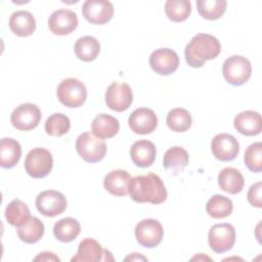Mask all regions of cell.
Instances as JSON below:
<instances>
[{
	"instance_id": "cell-9",
	"label": "cell",
	"mask_w": 262,
	"mask_h": 262,
	"mask_svg": "<svg viewBox=\"0 0 262 262\" xmlns=\"http://www.w3.org/2000/svg\"><path fill=\"white\" fill-rule=\"evenodd\" d=\"M36 208L46 217H55L66 211L67 199L57 190H44L36 198Z\"/></svg>"
},
{
	"instance_id": "cell-31",
	"label": "cell",
	"mask_w": 262,
	"mask_h": 262,
	"mask_svg": "<svg viewBox=\"0 0 262 262\" xmlns=\"http://www.w3.org/2000/svg\"><path fill=\"white\" fill-rule=\"evenodd\" d=\"M166 123L167 126L174 132H185L190 128L192 119L187 110L176 107L168 113Z\"/></svg>"
},
{
	"instance_id": "cell-8",
	"label": "cell",
	"mask_w": 262,
	"mask_h": 262,
	"mask_svg": "<svg viewBox=\"0 0 262 262\" xmlns=\"http://www.w3.org/2000/svg\"><path fill=\"white\" fill-rule=\"evenodd\" d=\"M134 234L140 246L155 248L162 242L164 229L158 220L148 218L143 219L136 224Z\"/></svg>"
},
{
	"instance_id": "cell-10",
	"label": "cell",
	"mask_w": 262,
	"mask_h": 262,
	"mask_svg": "<svg viewBox=\"0 0 262 262\" xmlns=\"http://www.w3.org/2000/svg\"><path fill=\"white\" fill-rule=\"evenodd\" d=\"M41 120V112L36 104L23 103L10 115L12 126L20 131H29L36 128Z\"/></svg>"
},
{
	"instance_id": "cell-24",
	"label": "cell",
	"mask_w": 262,
	"mask_h": 262,
	"mask_svg": "<svg viewBox=\"0 0 262 262\" xmlns=\"http://www.w3.org/2000/svg\"><path fill=\"white\" fill-rule=\"evenodd\" d=\"M188 152L180 146L170 147L164 155L163 166L164 168L174 175L181 173L188 165Z\"/></svg>"
},
{
	"instance_id": "cell-21",
	"label": "cell",
	"mask_w": 262,
	"mask_h": 262,
	"mask_svg": "<svg viewBox=\"0 0 262 262\" xmlns=\"http://www.w3.org/2000/svg\"><path fill=\"white\" fill-rule=\"evenodd\" d=\"M9 28L18 37H29L36 30V20L27 10H17L9 18Z\"/></svg>"
},
{
	"instance_id": "cell-11",
	"label": "cell",
	"mask_w": 262,
	"mask_h": 262,
	"mask_svg": "<svg viewBox=\"0 0 262 262\" xmlns=\"http://www.w3.org/2000/svg\"><path fill=\"white\" fill-rule=\"evenodd\" d=\"M133 101L131 87L126 83L114 82L105 92V103L115 112H124L130 107Z\"/></svg>"
},
{
	"instance_id": "cell-13",
	"label": "cell",
	"mask_w": 262,
	"mask_h": 262,
	"mask_svg": "<svg viewBox=\"0 0 262 262\" xmlns=\"http://www.w3.org/2000/svg\"><path fill=\"white\" fill-rule=\"evenodd\" d=\"M82 13L89 23L93 25H103L112 19L114 6L106 0H87L82 6Z\"/></svg>"
},
{
	"instance_id": "cell-14",
	"label": "cell",
	"mask_w": 262,
	"mask_h": 262,
	"mask_svg": "<svg viewBox=\"0 0 262 262\" xmlns=\"http://www.w3.org/2000/svg\"><path fill=\"white\" fill-rule=\"evenodd\" d=\"M149 66L157 74L168 76L178 69L179 57L173 49L159 48L150 54Z\"/></svg>"
},
{
	"instance_id": "cell-38",
	"label": "cell",
	"mask_w": 262,
	"mask_h": 262,
	"mask_svg": "<svg viewBox=\"0 0 262 262\" xmlns=\"http://www.w3.org/2000/svg\"><path fill=\"white\" fill-rule=\"evenodd\" d=\"M140 260V259H142V260H146V258L145 257H143V256H140L139 255V257H132V256H130V257H127L125 260Z\"/></svg>"
},
{
	"instance_id": "cell-28",
	"label": "cell",
	"mask_w": 262,
	"mask_h": 262,
	"mask_svg": "<svg viewBox=\"0 0 262 262\" xmlns=\"http://www.w3.org/2000/svg\"><path fill=\"white\" fill-rule=\"evenodd\" d=\"M81 227L79 221L71 217L58 220L53 226V234L61 243L74 241L79 235Z\"/></svg>"
},
{
	"instance_id": "cell-33",
	"label": "cell",
	"mask_w": 262,
	"mask_h": 262,
	"mask_svg": "<svg viewBox=\"0 0 262 262\" xmlns=\"http://www.w3.org/2000/svg\"><path fill=\"white\" fill-rule=\"evenodd\" d=\"M165 12L169 19L181 23L187 19L191 12V4L188 0H168L165 3Z\"/></svg>"
},
{
	"instance_id": "cell-20",
	"label": "cell",
	"mask_w": 262,
	"mask_h": 262,
	"mask_svg": "<svg viewBox=\"0 0 262 262\" xmlns=\"http://www.w3.org/2000/svg\"><path fill=\"white\" fill-rule=\"evenodd\" d=\"M132 177L125 170H114L103 179L104 188L113 195L125 196L129 193V184Z\"/></svg>"
},
{
	"instance_id": "cell-34",
	"label": "cell",
	"mask_w": 262,
	"mask_h": 262,
	"mask_svg": "<svg viewBox=\"0 0 262 262\" xmlns=\"http://www.w3.org/2000/svg\"><path fill=\"white\" fill-rule=\"evenodd\" d=\"M45 131L50 136H62L69 132L71 121L68 116L61 113L51 115L45 122Z\"/></svg>"
},
{
	"instance_id": "cell-15",
	"label": "cell",
	"mask_w": 262,
	"mask_h": 262,
	"mask_svg": "<svg viewBox=\"0 0 262 262\" xmlns=\"http://www.w3.org/2000/svg\"><path fill=\"white\" fill-rule=\"evenodd\" d=\"M213 156L221 162H229L236 158L239 151V144L234 136L228 133L217 134L211 141Z\"/></svg>"
},
{
	"instance_id": "cell-27",
	"label": "cell",
	"mask_w": 262,
	"mask_h": 262,
	"mask_svg": "<svg viewBox=\"0 0 262 262\" xmlns=\"http://www.w3.org/2000/svg\"><path fill=\"white\" fill-rule=\"evenodd\" d=\"M19 239L26 244H35L39 242L44 234V224L37 217H30L23 225L16 227Z\"/></svg>"
},
{
	"instance_id": "cell-26",
	"label": "cell",
	"mask_w": 262,
	"mask_h": 262,
	"mask_svg": "<svg viewBox=\"0 0 262 262\" xmlns=\"http://www.w3.org/2000/svg\"><path fill=\"white\" fill-rule=\"evenodd\" d=\"M74 49L80 60L89 62L98 56L100 52V44L96 38L92 36H84L76 41Z\"/></svg>"
},
{
	"instance_id": "cell-25",
	"label": "cell",
	"mask_w": 262,
	"mask_h": 262,
	"mask_svg": "<svg viewBox=\"0 0 262 262\" xmlns=\"http://www.w3.org/2000/svg\"><path fill=\"white\" fill-rule=\"evenodd\" d=\"M21 157V147L13 138H2L0 141V165L2 168L14 167Z\"/></svg>"
},
{
	"instance_id": "cell-36",
	"label": "cell",
	"mask_w": 262,
	"mask_h": 262,
	"mask_svg": "<svg viewBox=\"0 0 262 262\" xmlns=\"http://www.w3.org/2000/svg\"><path fill=\"white\" fill-rule=\"evenodd\" d=\"M261 190H262V183L261 181H258L251 185L249 191H248V202L256 208H262V200H261Z\"/></svg>"
},
{
	"instance_id": "cell-4",
	"label": "cell",
	"mask_w": 262,
	"mask_h": 262,
	"mask_svg": "<svg viewBox=\"0 0 262 262\" xmlns=\"http://www.w3.org/2000/svg\"><path fill=\"white\" fill-rule=\"evenodd\" d=\"M78 155L87 163L100 162L106 154V144L102 139L94 136L93 133L84 132L76 140Z\"/></svg>"
},
{
	"instance_id": "cell-12",
	"label": "cell",
	"mask_w": 262,
	"mask_h": 262,
	"mask_svg": "<svg viewBox=\"0 0 262 262\" xmlns=\"http://www.w3.org/2000/svg\"><path fill=\"white\" fill-rule=\"evenodd\" d=\"M72 262H97V261H114L111 252L102 249L100 244L93 238L83 239L78 248L77 254L71 259Z\"/></svg>"
},
{
	"instance_id": "cell-19",
	"label": "cell",
	"mask_w": 262,
	"mask_h": 262,
	"mask_svg": "<svg viewBox=\"0 0 262 262\" xmlns=\"http://www.w3.org/2000/svg\"><path fill=\"white\" fill-rule=\"evenodd\" d=\"M234 128L243 135H258L262 130V120L259 113L245 111L235 116L233 121Z\"/></svg>"
},
{
	"instance_id": "cell-1",
	"label": "cell",
	"mask_w": 262,
	"mask_h": 262,
	"mask_svg": "<svg viewBox=\"0 0 262 262\" xmlns=\"http://www.w3.org/2000/svg\"><path fill=\"white\" fill-rule=\"evenodd\" d=\"M129 194L136 203L159 205L166 201L168 193L160 176L148 173L132 177L129 184Z\"/></svg>"
},
{
	"instance_id": "cell-18",
	"label": "cell",
	"mask_w": 262,
	"mask_h": 262,
	"mask_svg": "<svg viewBox=\"0 0 262 262\" xmlns=\"http://www.w3.org/2000/svg\"><path fill=\"white\" fill-rule=\"evenodd\" d=\"M157 156L155 144L149 140L135 141L130 148V158L132 162L140 168H146L154 164Z\"/></svg>"
},
{
	"instance_id": "cell-30",
	"label": "cell",
	"mask_w": 262,
	"mask_h": 262,
	"mask_svg": "<svg viewBox=\"0 0 262 262\" xmlns=\"http://www.w3.org/2000/svg\"><path fill=\"white\" fill-rule=\"evenodd\" d=\"M233 205L229 198L222 194H214L206 204L207 213L215 218L221 219L229 216L232 213Z\"/></svg>"
},
{
	"instance_id": "cell-35",
	"label": "cell",
	"mask_w": 262,
	"mask_h": 262,
	"mask_svg": "<svg viewBox=\"0 0 262 262\" xmlns=\"http://www.w3.org/2000/svg\"><path fill=\"white\" fill-rule=\"evenodd\" d=\"M245 165L255 173L262 171V143L260 141L252 143L245 151Z\"/></svg>"
},
{
	"instance_id": "cell-16",
	"label": "cell",
	"mask_w": 262,
	"mask_h": 262,
	"mask_svg": "<svg viewBox=\"0 0 262 262\" xmlns=\"http://www.w3.org/2000/svg\"><path fill=\"white\" fill-rule=\"evenodd\" d=\"M130 129L136 134H149L158 126V118L155 112L147 107L136 108L128 119Z\"/></svg>"
},
{
	"instance_id": "cell-6",
	"label": "cell",
	"mask_w": 262,
	"mask_h": 262,
	"mask_svg": "<svg viewBox=\"0 0 262 262\" xmlns=\"http://www.w3.org/2000/svg\"><path fill=\"white\" fill-rule=\"evenodd\" d=\"M53 167L51 152L44 147H35L29 151L25 160V169L33 178L46 177Z\"/></svg>"
},
{
	"instance_id": "cell-3",
	"label": "cell",
	"mask_w": 262,
	"mask_h": 262,
	"mask_svg": "<svg viewBox=\"0 0 262 262\" xmlns=\"http://www.w3.org/2000/svg\"><path fill=\"white\" fill-rule=\"evenodd\" d=\"M222 74L227 83L233 86H241L251 78L252 66L248 58L242 55H232L223 62Z\"/></svg>"
},
{
	"instance_id": "cell-2",
	"label": "cell",
	"mask_w": 262,
	"mask_h": 262,
	"mask_svg": "<svg viewBox=\"0 0 262 262\" xmlns=\"http://www.w3.org/2000/svg\"><path fill=\"white\" fill-rule=\"evenodd\" d=\"M221 51L218 39L210 34H196L184 49L185 60L191 68H201L209 59H214Z\"/></svg>"
},
{
	"instance_id": "cell-32",
	"label": "cell",
	"mask_w": 262,
	"mask_h": 262,
	"mask_svg": "<svg viewBox=\"0 0 262 262\" xmlns=\"http://www.w3.org/2000/svg\"><path fill=\"white\" fill-rule=\"evenodd\" d=\"M227 2L225 0H198L196 8L200 15L209 20H215L221 17L226 10Z\"/></svg>"
},
{
	"instance_id": "cell-23",
	"label": "cell",
	"mask_w": 262,
	"mask_h": 262,
	"mask_svg": "<svg viewBox=\"0 0 262 262\" xmlns=\"http://www.w3.org/2000/svg\"><path fill=\"white\" fill-rule=\"evenodd\" d=\"M218 184L223 191L236 194L243 190L245 179L243 174L237 169L227 167L219 172Z\"/></svg>"
},
{
	"instance_id": "cell-22",
	"label": "cell",
	"mask_w": 262,
	"mask_h": 262,
	"mask_svg": "<svg viewBox=\"0 0 262 262\" xmlns=\"http://www.w3.org/2000/svg\"><path fill=\"white\" fill-rule=\"evenodd\" d=\"M91 130L93 135L98 138H112L119 132L120 123L115 117L111 115L99 114L93 119Z\"/></svg>"
},
{
	"instance_id": "cell-7",
	"label": "cell",
	"mask_w": 262,
	"mask_h": 262,
	"mask_svg": "<svg viewBox=\"0 0 262 262\" xmlns=\"http://www.w3.org/2000/svg\"><path fill=\"white\" fill-rule=\"evenodd\" d=\"M208 242L213 252L217 254L225 253L235 243V229L229 223L215 224L209 230Z\"/></svg>"
},
{
	"instance_id": "cell-29",
	"label": "cell",
	"mask_w": 262,
	"mask_h": 262,
	"mask_svg": "<svg viewBox=\"0 0 262 262\" xmlns=\"http://www.w3.org/2000/svg\"><path fill=\"white\" fill-rule=\"evenodd\" d=\"M30 217L31 215L29 207L26 203L18 199L11 201L5 208V218L12 226L18 227L23 225L29 220Z\"/></svg>"
},
{
	"instance_id": "cell-5",
	"label": "cell",
	"mask_w": 262,
	"mask_h": 262,
	"mask_svg": "<svg viewBox=\"0 0 262 262\" xmlns=\"http://www.w3.org/2000/svg\"><path fill=\"white\" fill-rule=\"evenodd\" d=\"M58 100L68 107H79L87 98L85 85L76 78L62 80L56 90Z\"/></svg>"
},
{
	"instance_id": "cell-37",
	"label": "cell",
	"mask_w": 262,
	"mask_h": 262,
	"mask_svg": "<svg viewBox=\"0 0 262 262\" xmlns=\"http://www.w3.org/2000/svg\"><path fill=\"white\" fill-rule=\"evenodd\" d=\"M34 261H60V259L51 252H42L34 258Z\"/></svg>"
},
{
	"instance_id": "cell-17",
	"label": "cell",
	"mask_w": 262,
	"mask_h": 262,
	"mask_svg": "<svg viewBox=\"0 0 262 262\" xmlns=\"http://www.w3.org/2000/svg\"><path fill=\"white\" fill-rule=\"evenodd\" d=\"M78 26L76 12L71 9H57L48 18L49 30L58 36L71 34Z\"/></svg>"
}]
</instances>
